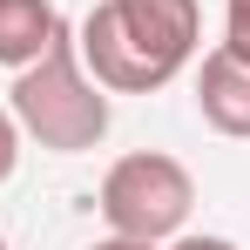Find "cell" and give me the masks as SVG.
I'll use <instances>...</instances> for the list:
<instances>
[{"label": "cell", "mask_w": 250, "mask_h": 250, "mask_svg": "<svg viewBox=\"0 0 250 250\" xmlns=\"http://www.w3.org/2000/svg\"><path fill=\"white\" fill-rule=\"evenodd\" d=\"M61 14L54 0H0V68H27L61 41Z\"/></svg>", "instance_id": "cell-5"}, {"label": "cell", "mask_w": 250, "mask_h": 250, "mask_svg": "<svg viewBox=\"0 0 250 250\" xmlns=\"http://www.w3.org/2000/svg\"><path fill=\"white\" fill-rule=\"evenodd\" d=\"M196 209V183L189 169L163 156V149H135L102 176V216L108 237H135V244H169Z\"/></svg>", "instance_id": "cell-3"}, {"label": "cell", "mask_w": 250, "mask_h": 250, "mask_svg": "<svg viewBox=\"0 0 250 250\" xmlns=\"http://www.w3.org/2000/svg\"><path fill=\"white\" fill-rule=\"evenodd\" d=\"M196 0H102L82 21V61L108 95H156L196 61Z\"/></svg>", "instance_id": "cell-1"}, {"label": "cell", "mask_w": 250, "mask_h": 250, "mask_svg": "<svg viewBox=\"0 0 250 250\" xmlns=\"http://www.w3.org/2000/svg\"><path fill=\"white\" fill-rule=\"evenodd\" d=\"M7 115L21 122V135H34L41 149L82 156V149H95L108 135V88L82 68V47L61 34L41 61L14 68V108Z\"/></svg>", "instance_id": "cell-2"}, {"label": "cell", "mask_w": 250, "mask_h": 250, "mask_svg": "<svg viewBox=\"0 0 250 250\" xmlns=\"http://www.w3.org/2000/svg\"><path fill=\"white\" fill-rule=\"evenodd\" d=\"M196 108L216 135H237L250 142V61L230 47H209L203 68H196Z\"/></svg>", "instance_id": "cell-4"}, {"label": "cell", "mask_w": 250, "mask_h": 250, "mask_svg": "<svg viewBox=\"0 0 250 250\" xmlns=\"http://www.w3.org/2000/svg\"><path fill=\"white\" fill-rule=\"evenodd\" d=\"M223 47L250 61V0H223Z\"/></svg>", "instance_id": "cell-6"}, {"label": "cell", "mask_w": 250, "mask_h": 250, "mask_svg": "<svg viewBox=\"0 0 250 250\" xmlns=\"http://www.w3.org/2000/svg\"><path fill=\"white\" fill-rule=\"evenodd\" d=\"M88 250H156V244H135V237H102V244H88Z\"/></svg>", "instance_id": "cell-9"}, {"label": "cell", "mask_w": 250, "mask_h": 250, "mask_svg": "<svg viewBox=\"0 0 250 250\" xmlns=\"http://www.w3.org/2000/svg\"><path fill=\"white\" fill-rule=\"evenodd\" d=\"M169 250H237V244H230V237H176Z\"/></svg>", "instance_id": "cell-8"}, {"label": "cell", "mask_w": 250, "mask_h": 250, "mask_svg": "<svg viewBox=\"0 0 250 250\" xmlns=\"http://www.w3.org/2000/svg\"><path fill=\"white\" fill-rule=\"evenodd\" d=\"M14 163H21V122H14V115L0 108V183L14 176Z\"/></svg>", "instance_id": "cell-7"}, {"label": "cell", "mask_w": 250, "mask_h": 250, "mask_svg": "<svg viewBox=\"0 0 250 250\" xmlns=\"http://www.w3.org/2000/svg\"><path fill=\"white\" fill-rule=\"evenodd\" d=\"M0 250H7V237H0Z\"/></svg>", "instance_id": "cell-10"}]
</instances>
